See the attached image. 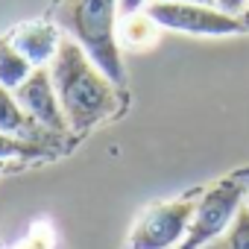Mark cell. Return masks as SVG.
I'll use <instances>...</instances> for the list:
<instances>
[{
	"label": "cell",
	"instance_id": "obj_15",
	"mask_svg": "<svg viewBox=\"0 0 249 249\" xmlns=\"http://www.w3.org/2000/svg\"><path fill=\"white\" fill-rule=\"evenodd\" d=\"M150 3V0H120V15H129V12H138Z\"/></svg>",
	"mask_w": 249,
	"mask_h": 249
},
{
	"label": "cell",
	"instance_id": "obj_19",
	"mask_svg": "<svg viewBox=\"0 0 249 249\" xmlns=\"http://www.w3.org/2000/svg\"><path fill=\"white\" fill-rule=\"evenodd\" d=\"M0 38H3V36H0Z\"/></svg>",
	"mask_w": 249,
	"mask_h": 249
},
{
	"label": "cell",
	"instance_id": "obj_18",
	"mask_svg": "<svg viewBox=\"0 0 249 249\" xmlns=\"http://www.w3.org/2000/svg\"><path fill=\"white\" fill-rule=\"evenodd\" d=\"M3 170H6V161H0V173H3Z\"/></svg>",
	"mask_w": 249,
	"mask_h": 249
},
{
	"label": "cell",
	"instance_id": "obj_2",
	"mask_svg": "<svg viewBox=\"0 0 249 249\" xmlns=\"http://www.w3.org/2000/svg\"><path fill=\"white\" fill-rule=\"evenodd\" d=\"M50 21L68 38H73L114 85L126 82L117 41L120 0H56Z\"/></svg>",
	"mask_w": 249,
	"mask_h": 249
},
{
	"label": "cell",
	"instance_id": "obj_17",
	"mask_svg": "<svg viewBox=\"0 0 249 249\" xmlns=\"http://www.w3.org/2000/svg\"><path fill=\"white\" fill-rule=\"evenodd\" d=\"M240 18H243V24H246V27H249V9H246V12H243V15H240Z\"/></svg>",
	"mask_w": 249,
	"mask_h": 249
},
{
	"label": "cell",
	"instance_id": "obj_16",
	"mask_svg": "<svg viewBox=\"0 0 249 249\" xmlns=\"http://www.w3.org/2000/svg\"><path fill=\"white\" fill-rule=\"evenodd\" d=\"M182 3H211L214 6V0H182Z\"/></svg>",
	"mask_w": 249,
	"mask_h": 249
},
{
	"label": "cell",
	"instance_id": "obj_9",
	"mask_svg": "<svg viewBox=\"0 0 249 249\" xmlns=\"http://www.w3.org/2000/svg\"><path fill=\"white\" fill-rule=\"evenodd\" d=\"M38 129H41V126L21 108L15 91H9V88L0 85V132H12V135L38 141V138L33 135V132H38Z\"/></svg>",
	"mask_w": 249,
	"mask_h": 249
},
{
	"label": "cell",
	"instance_id": "obj_10",
	"mask_svg": "<svg viewBox=\"0 0 249 249\" xmlns=\"http://www.w3.org/2000/svg\"><path fill=\"white\" fill-rule=\"evenodd\" d=\"M33 71H36L33 62L24 53L15 50V44L9 41V36L0 38V85L9 88V91H18Z\"/></svg>",
	"mask_w": 249,
	"mask_h": 249
},
{
	"label": "cell",
	"instance_id": "obj_1",
	"mask_svg": "<svg viewBox=\"0 0 249 249\" xmlns=\"http://www.w3.org/2000/svg\"><path fill=\"white\" fill-rule=\"evenodd\" d=\"M50 76H53L65 120L71 132L76 135H85L88 129H94L97 123L111 117L120 106V97H117L120 85H114L91 62V56L68 36L62 38L50 62Z\"/></svg>",
	"mask_w": 249,
	"mask_h": 249
},
{
	"label": "cell",
	"instance_id": "obj_6",
	"mask_svg": "<svg viewBox=\"0 0 249 249\" xmlns=\"http://www.w3.org/2000/svg\"><path fill=\"white\" fill-rule=\"evenodd\" d=\"M15 97H18L21 108L38 123L44 132H50V135H65V132H71L47 65H44V68H36V71L27 76V82L15 91Z\"/></svg>",
	"mask_w": 249,
	"mask_h": 249
},
{
	"label": "cell",
	"instance_id": "obj_14",
	"mask_svg": "<svg viewBox=\"0 0 249 249\" xmlns=\"http://www.w3.org/2000/svg\"><path fill=\"white\" fill-rule=\"evenodd\" d=\"M214 6L223 9V12H229V15H237L240 18L249 9V0H214Z\"/></svg>",
	"mask_w": 249,
	"mask_h": 249
},
{
	"label": "cell",
	"instance_id": "obj_8",
	"mask_svg": "<svg viewBox=\"0 0 249 249\" xmlns=\"http://www.w3.org/2000/svg\"><path fill=\"white\" fill-rule=\"evenodd\" d=\"M159 36H161V27H159V21L147 9L120 15V24H117L120 47H126V50H147V47H153L159 41Z\"/></svg>",
	"mask_w": 249,
	"mask_h": 249
},
{
	"label": "cell",
	"instance_id": "obj_11",
	"mask_svg": "<svg viewBox=\"0 0 249 249\" xmlns=\"http://www.w3.org/2000/svg\"><path fill=\"white\" fill-rule=\"evenodd\" d=\"M47 147L41 141H33V138H21V135H12V132H0V161H21V159H38L44 156Z\"/></svg>",
	"mask_w": 249,
	"mask_h": 249
},
{
	"label": "cell",
	"instance_id": "obj_7",
	"mask_svg": "<svg viewBox=\"0 0 249 249\" xmlns=\"http://www.w3.org/2000/svg\"><path fill=\"white\" fill-rule=\"evenodd\" d=\"M59 33L62 30L53 21L50 24L47 21H27V24L15 27L9 33V41L15 44L18 53H24L33 62V68H44V65L53 62V56H56V50L62 44Z\"/></svg>",
	"mask_w": 249,
	"mask_h": 249
},
{
	"label": "cell",
	"instance_id": "obj_4",
	"mask_svg": "<svg viewBox=\"0 0 249 249\" xmlns=\"http://www.w3.org/2000/svg\"><path fill=\"white\" fill-rule=\"evenodd\" d=\"M199 194L202 191L182 194L176 199H161L144 208L129 231L126 249H179L191 229Z\"/></svg>",
	"mask_w": 249,
	"mask_h": 249
},
{
	"label": "cell",
	"instance_id": "obj_13",
	"mask_svg": "<svg viewBox=\"0 0 249 249\" xmlns=\"http://www.w3.org/2000/svg\"><path fill=\"white\" fill-rule=\"evenodd\" d=\"M53 246H56V234L47 220H36L30 231L15 243V249H53Z\"/></svg>",
	"mask_w": 249,
	"mask_h": 249
},
{
	"label": "cell",
	"instance_id": "obj_3",
	"mask_svg": "<svg viewBox=\"0 0 249 249\" xmlns=\"http://www.w3.org/2000/svg\"><path fill=\"white\" fill-rule=\"evenodd\" d=\"M246 202H249V167L226 173L220 182H214L199 194L191 229L179 243V249H202L211 240H217L234 223L237 211Z\"/></svg>",
	"mask_w": 249,
	"mask_h": 249
},
{
	"label": "cell",
	"instance_id": "obj_5",
	"mask_svg": "<svg viewBox=\"0 0 249 249\" xmlns=\"http://www.w3.org/2000/svg\"><path fill=\"white\" fill-rule=\"evenodd\" d=\"M161 30L185 33V36H202V38H223V36H240L249 33L243 18L229 15L211 3H182V0H150L144 6Z\"/></svg>",
	"mask_w": 249,
	"mask_h": 249
},
{
	"label": "cell",
	"instance_id": "obj_12",
	"mask_svg": "<svg viewBox=\"0 0 249 249\" xmlns=\"http://www.w3.org/2000/svg\"><path fill=\"white\" fill-rule=\"evenodd\" d=\"M202 249H249V202L237 211L234 223Z\"/></svg>",
	"mask_w": 249,
	"mask_h": 249
}]
</instances>
